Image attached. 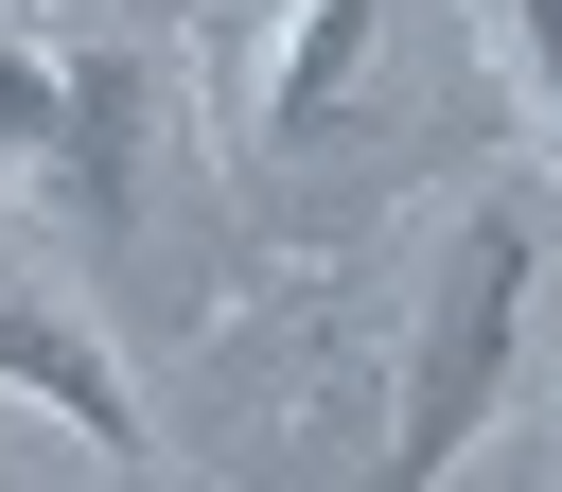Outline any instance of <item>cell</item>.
Here are the masks:
<instances>
[{
    "label": "cell",
    "mask_w": 562,
    "mask_h": 492,
    "mask_svg": "<svg viewBox=\"0 0 562 492\" xmlns=\"http://www.w3.org/2000/svg\"><path fill=\"white\" fill-rule=\"evenodd\" d=\"M351 35H369V18H351V0H316V18H299V53H281V88H334V70H351Z\"/></svg>",
    "instance_id": "obj_5"
},
{
    "label": "cell",
    "mask_w": 562,
    "mask_h": 492,
    "mask_svg": "<svg viewBox=\"0 0 562 492\" xmlns=\"http://www.w3.org/2000/svg\"><path fill=\"white\" fill-rule=\"evenodd\" d=\"M35 439H70V422H35V404L0 387V492H35Z\"/></svg>",
    "instance_id": "obj_6"
},
{
    "label": "cell",
    "mask_w": 562,
    "mask_h": 492,
    "mask_svg": "<svg viewBox=\"0 0 562 492\" xmlns=\"http://www.w3.org/2000/svg\"><path fill=\"white\" fill-rule=\"evenodd\" d=\"M527 281H544V193L509 176V193H474V211L439 228V264H422V299H404V369H386V457H369V492H439V474L474 457V422H492V387H509V351H527Z\"/></svg>",
    "instance_id": "obj_1"
},
{
    "label": "cell",
    "mask_w": 562,
    "mask_h": 492,
    "mask_svg": "<svg viewBox=\"0 0 562 492\" xmlns=\"http://www.w3.org/2000/svg\"><path fill=\"white\" fill-rule=\"evenodd\" d=\"M140 105H158V53H88V70H70L53 176H70V211H88V228H123V211H140Z\"/></svg>",
    "instance_id": "obj_2"
},
{
    "label": "cell",
    "mask_w": 562,
    "mask_h": 492,
    "mask_svg": "<svg viewBox=\"0 0 562 492\" xmlns=\"http://www.w3.org/2000/svg\"><path fill=\"white\" fill-rule=\"evenodd\" d=\"M53 123H70V88H53V70L0 35V141H18V158H53Z\"/></svg>",
    "instance_id": "obj_3"
},
{
    "label": "cell",
    "mask_w": 562,
    "mask_h": 492,
    "mask_svg": "<svg viewBox=\"0 0 562 492\" xmlns=\"http://www.w3.org/2000/svg\"><path fill=\"white\" fill-rule=\"evenodd\" d=\"M509 18V70H527V105H544V141H562V0H492Z\"/></svg>",
    "instance_id": "obj_4"
}]
</instances>
